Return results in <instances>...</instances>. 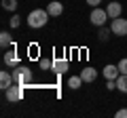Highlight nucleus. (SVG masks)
<instances>
[{"instance_id": "412c9836", "label": "nucleus", "mask_w": 127, "mask_h": 118, "mask_svg": "<svg viewBox=\"0 0 127 118\" xmlns=\"http://www.w3.org/2000/svg\"><path fill=\"white\" fill-rule=\"evenodd\" d=\"M100 2H102V0H87V4L93 6V9H95V6H100Z\"/></svg>"}, {"instance_id": "0eeeda50", "label": "nucleus", "mask_w": 127, "mask_h": 118, "mask_svg": "<svg viewBox=\"0 0 127 118\" xmlns=\"http://www.w3.org/2000/svg\"><path fill=\"white\" fill-rule=\"evenodd\" d=\"M121 11H123L121 2H108V6H106V13H108V17H110V19L121 17Z\"/></svg>"}, {"instance_id": "20e7f679", "label": "nucleus", "mask_w": 127, "mask_h": 118, "mask_svg": "<svg viewBox=\"0 0 127 118\" xmlns=\"http://www.w3.org/2000/svg\"><path fill=\"white\" fill-rule=\"evenodd\" d=\"M15 82H17V84H23V86H28L32 82V72L28 68H17L15 70Z\"/></svg>"}, {"instance_id": "ddd939ff", "label": "nucleus", "mask_w": 127, "mask_h": 118, "mask_svg": "<svg viewBox=\"0 0 127 118\" xmlns=\"http://www.w3.org/2000/svg\"><path fill=\"white\" fill-rule=\"evenodd\" d=\"M11 44H13L11 34H9V32H2V34H0V46H2V49H9Z\"/></svg>"}, {"instance_id": "f257e3e1", "label": "nucleus", "mask_w": 127, "mask_h": 118, "mask_svg": "<svg viewBox=\"0 0 127 118\" xmlns=\"http://www.w3.org/2000/svg\"><path fill=\"white\" fill-rule=\"evenodd\" d=\"M49 17H51V15L47 13V11H42V9H34L30 15H28V25H30V27H34V30H38V27L47 25Z\"/></svg>"}, {"instance_id": "423d86ee", "label": "nucleus", "mask_w": 127, "mask_h": 118, "mask_svg": "<svg viewBox=\"0 0 127 118\" xmlns=\"http://www.w3.org/2000/svg\"><path fill=\"white\" fill-rule=\"evenodd\" d=\"M102 74H104V78H106V80H117V78L121 76V70H119V65L108 63L104 70H102Z\"/></svg>"}, {"instance_id": "a211bd4d", "label": "nucleus", "mask_w": 127, "mask_h": 118, "mask_svg": "<svg viewBox=\"0 0 127 118\" xmlns=\"http://www.w3.org/2000/svg\"><path fill=\"white\" fill-rule=\"evenodd\" d=\"M117 65H119V70H121V74H127V57H125V59H121Z\"/></svg>"}, {"instance_id": "7ed1b4c3", "label": "nucleus", "mask_w": 127, "mask_h": 118, "mask_svg": "<svg viewBox=\"0 0 127 118\" xmlns=\"http://www.w3.org/2000/svg\"><path fill=\"white\" fill-rule=\"evenodd\" d=\"M110 32L114 34V36H127V19H112V23H110Z\"/></svg>"}, {"instance_id": "dca6fc26", "label": "nucleus", "mask_w": 127, "mask_h": 118, "mask_svg": "<svg viewBox=\"0 0 127 118\" xmlns=\"http://www.w3.org/2000/svg\"><path fill=\"white\" fill-rule=\"evenodd\" d=\"M38 65H40V70H45V72L47 70H53V61H51V59H45V57L38 61Z\"/></svg>"}, {"instance_id": "1a4fd4ad", "label": "nucleus", "mask_w": 127, "mask_h": 118, "mask_svg": "<svg viewBox=\"0 0 127 118\" xmlns=\"http://www.w3.org/2000/svg\"><path fill=\"white\" fill-rule=\"evenodd\" d=\"M66 70H68V61L62 59V57H55L53 59V72L55 74H64Z\"/></svg>"}, {"instance_id": "4468645a", "label": "nucleus", "mask_w": 127, "mask_h": 118, "mask_svg": "<svg viewBox=\"0 0 127 118\" xmlns=\"http://www.w3.org/2000/svg\"><path fill=\"white\" fill-rule=\"evenodd\" d=\"M117 89L121 93H127V74H121V76L117 78Z\"/></svg>"}, {"instance_id": "6e6552de", "label": "nucleus", "mask_w": 127, "mask_h": 118, "mask_svg": "<svg viewBox=\"0 0 127 118\" xmlns=\"http://www.w3.org/2000/svg\"><path fill=\"white\" fill-rule=\"evenodd\" d=\"M47 13H49L51 17H59V15L64 13V4L57 2V0H53V2H49V6H47Z\"/></svg>"}, {"instance_id": "f8f14e48", "label": "nucleus", "mask_w": 127, "mask_h": 118, "mask_svg": "<svg viewBox=\"0 0 127 118\" xmlns=\"http://www.w3.org/2000/svg\"><path fill=\"white\" fill-rule=\"evenodd\" d=\"M4 65H19V55L15 53V49L4 53Z\"/></svg>"}, {"instance_id": "f03ea898", "label": "nucleus", "mask_w": 127, "mask_h": 118, "mask_svg": "<svg viewBox=\"0 0 127 118\" xmlns=\"http://www.w3.org/2000/svg\"><path fill=\"white\" fill-rule=\"evenodd\" d=\"M6 99H9L11 103L21 101V99H23V84H17V82H15V86L11 84L9 89H6Z\"/></svg>"}, {"instance_id": "aec40b11", "label": "nucleus", "mask_w": 127, "mask_h": 118, "mask_svg": "<svg viewBox=\"0 0 127 118\" xmlns=\"http://www.w3.org/2000/svg\"><path fill=\"white\" fill-rule=\"evenodd\" d=\"M117 118H127V108H123V110H119L117 114H114Z\"/></svg>"}, {"instance_id": "39448f33", "label": "nucleus", "mask_w": 127, "mask_h": 118, "mask_svg": "<svg viewBox=\"0 0 127 118\" xmlns=\"http://www.w3.org/2000/svg\"><path fill=\"white\" fill-rule=\"evenodd\" d=\"M89 19H91V23H93V25H100V27H102V25L106 23V19H110V17H108V13H106L104 9L95 6V9L91 11V17H89Z\"/></svg>"}, {"instance_id": "2eb2a0df", "label": "nucleus", "mask_w": 127, "mask_h": 118, "mask_svg": "<svg viewBox=\"0 0 127 118\" xmlns=\"http://www.w3.org/2000/svg\"><path fill=\"white\" fill-rule=\"evenodd\" d=\"M81 84H83V78L81 76H70L68 78V86H70V89H81Z\"/></svg>"}, {"instance_id": "6ab92c4d", "label": "nucleus", "mask_w": 127, "mask_h": 118, "mask_svg": "<svg viewBox=\"0 0 127 118\" xmlns=\"http://www.w3.org/2000/svg\"><path fill=\"white\" fill-rule=\"evenodd\" d=\"M19 19H21V17H19V15H13V17L9 19V23H11V27H19V23H21V21H19Z\"/></svg>"}, {"instance_id": "9d476101", "label": "nucleus", "mask_w": 127, "mask_h": 118, "mask_svg": "<svg viewBox=\"0 0 127 118\" xmlns=\"http://www.w3.org/2000/svg\"><path fill=\"white\" fill-rule=\"evenodd\" d=\"M13 80H15V76H11L9 72H6V70H2V72H0V86H2V89H9L11 84H13Z\"/></svg>"}, {"instance_id": "f3484780", "label": "nucleus", "mask_w": 127, "mask_h": 118, "mask_svg": "<svg viewBox=\"0 0 127 118\" xmlns=\"http://www.w3.org/2000/svg\"><path fill=\"white\" fill-rule=\"evenodd\" d=\"M2 9L15 11V9H17V0H2Z\"/></svg>"}, {"instance_id": "9b49d317", "label": "nucleus", "mask_w": 127, "mask_h": 118, "mask_svg": "<svg viewBox=\"0 0 127 118\" xmlns=\"http://www.w3.org/2000/svg\"><path fill=\"white\" fill-rule=\"evenodd\" d=\"M81 78H83V82H93L95 78H97V70H93V68H85L81 72Z\"/></svg>"}]
</instances>
